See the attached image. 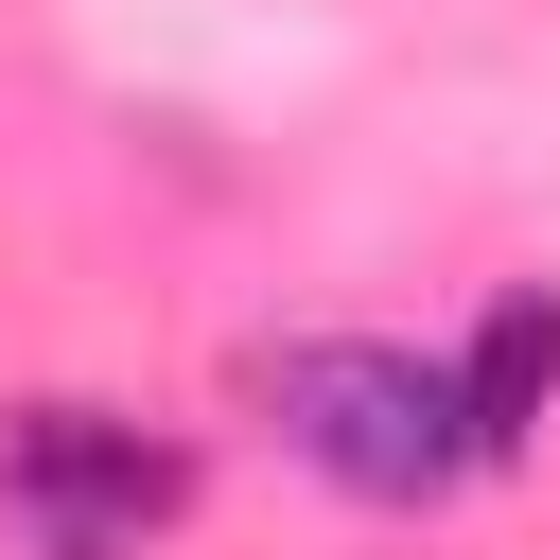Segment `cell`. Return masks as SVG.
Returning a JSON list of instances; mask_svg holds the SVG:
<instances>
[{"label": "cell", "instance_id": "cell-1", "mask_svg": "<svg viewBox=\"0 0 560 560\" xmlns=\"http://www.w3.org/2000/svg\"><path fill=\"white\" fill-rule=\"evenodd\" d=\"M280 438H298V472H332L350 508H438V490L472 472V402H455V368L402 350V332H315V350H280Z\"/></svg>", "mask_w": 560, "mask_h": 560}, {"label": "cell", "instance_id": "cell-2", "mask_svg": "<svg viewBox=\"0 0 560 560\" xmlns=\"http://www.w3.org/2000/svg\"><path fill=\"white\" fill-rule=\"evenodd\" d=\"M0 490L52 508V542H140V525L192 490V455L140 438V420H105V402H35V420L0 438Z\"/></svg>", "mask_w": 560, "mask_h": 560}, {"label": "cell", "instance_id": "cell-3", "mask_svg": "<svg viewBox=\"0 0 560 560\" xmlns=\"http://www.w3.org/2000/svg\"><path fill=\"white\" fill-rule=\"evenodd\" d=\"M455 402H472V455H525L560 420V280H508L455 350Z\"/></svg>", "mask_w": 560, "mask_h": 560}, {"label": "cell", "instance_id": "cell-4", "mask_svg": "<svg viewBox=\"0 0 560 560\" xmlns=\"http://www.w3.org/2000/svg\"><path fill=\"white\" fill-rule=\"evenodd\" d=\"M52 560H140V542H52Z\"/></svg>", "mask_w": 560, "mask_h": 560}]
</instances>
